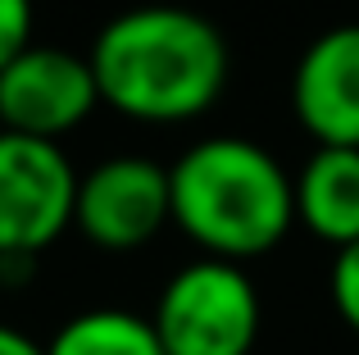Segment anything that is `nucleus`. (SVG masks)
<instances>
[{
	"mask_svg": "<svg viewBox=\"0 0 359 355\" xmlns=\"http://www.w3.org/2000/svg\"><path fill=\"white\" fill-rule=\"evenodd\" d=\"M291 109L318 146H359V23L327 27L305 46Z\"/></svg>",
	"mask_w": 359,
	"mask_h": 355,
	"instance_id": "0eeeda50",
	"label": "nucleus"
},
{
	"mask_svg": "<svg viewBox=\"0 0 359 355\" xmlns=\"http://www.w3.org/2000/svg\"><path fill=\"white\" fill-rule=\"evenodd\" d=\"M100 105V87L87 55L60 46H27L0 69V128L60 142L87 123Z\"/></svg>",
	"mask_w": 359,
	"mask_h": 355,
	"instance_id": "423d86ee",
	"label": "nucleus"
},
{
	"mask_svg": "<svg viewBox=\"0 0 359 355\" xmlns=\"http://www.w3.org/2000/svg\"><path fill=\"white\" fill-rule=\"evenodd\" d=\"M291 192L305 232L332 250L359 241V146H318L291 178Z\"/></svg>",
	"mask_w": 359,
	"mask_h": 355,
	"instance_id": "6e6552de",
	"label": "nucleus"
},
{
	"mask_svg": "<svg viewBox=\"0 0 359 355\" xmlns=\"http://www.w3.org/2000/svg\"><path fill=\"white\" fill-rule=\"evenodd\" d=\"M78 169L60 142L0 128V260H36L73 228Z\"/></svg>",
	"mask_w": 359,
	"mask_h": 355,
	"instance_id": "20e7f679",
	"label": "nucleus"
},
{
	"mask_svg": "<svg viewBox=\"0 0 359 355\" xmlns=\"http://www.w3.org/2000/svg\"><path fill=\"white\" fill-rule=\"evenodd\" d=\"M100 105L137 123L201 119L228 87V41L205 14L182 5H137L91 41Z\"/></svg>",
	"mask_w": 359,
	"mask_h": 355,
	"instance_id": "f257e3e1",
	"label": "nucleus"
},
{
	"mask_svg": "<svg viewBox=\"0 0 359 355\" xmlns=\"http://www.w3.org/2000/svg\"><path fill=\"white\" fill-rule=\"evenodd\" d=\"M173 223L219 260H259L296 228V192L278 155L250 137H205L168 169Z\"/></svg>",
	"mask_w": 359,
	"mask_h": 355,
	"instance_id": "f03ea898",
	"label": "nucleus"
},
{
	"mask_svg": "<svg viewBox=\"0 0 359 355\" xmlns=\"http://www.w3.org/2000/svg\"><path fill=\"white\" fill-rule=\"evenodd\" d=\"M173 223L168 169L146 155H114L78 178L73 228L100 250H137Z\"/></svg>",
	"mask_w": 359,
	"mask_h": 355,
	"instance_id": "39448f33",
	"label": "nucleus"
},
{
	"mask_svg": "<svg viewBox=\"0 0 359 355\" xmlns=\"http://www.w3.org/2000/svg\"><path fill=\"white\" fill-rule=\"evenodd\" d=\"M32 46V0H0V69Z\"/></svg>",
	"mask_w": 359,
	"mask_h": 355,
	"instance_id": "9b49d317",
	"label": "nucleus"
},
{
	"mask_svg": "<svg viewBox=\"0 0 359 355\" xmlns=\"http://www.w3.org/2000/svg\"><path fill=\"white\" fill-rule=\"evenodd\" d=\"M0 355H46V347H41V342H32L27 333L0 323Z\"/></svg>",
	"mask_w": 359,
	"mask_h": 355,
	"instance_id": "f8f14e48",
	"label": "nucleus"
},
{
	"mask_svg": "<svg viewBox=\"0 0 359 355\" xmlns=\"http://www.w3.org/2000/svg\"><path fill=\"white\" fill-rule=\"evenodd\" d=\"M46 355H168L155 323L132 310H82L46 342Z\"/></svg>",
	"mask_w": 359,
	"mask_h": 355,
	"instance_id": "1a4fd4ad",
	"label": "nucleus"
},
{
	"mask_svg": "<svg viewBox=\"0 0 359 355\" xmlns=\"http://www.w3.org/2000/svg\"><path fill=\"white\" fill-rule=\"evenodd\" d=\"M327 287H332V305L341 314V323L351 333H359V241H351V246H341L332 255Z\"/></svg>",
	"mask_w": 359,
	"mask_h": 355,
	"instance_id": "9d476101",
	"label": "nucleus"
},
{
	"mask_svg": "<svg viewBox=\"0 0 359 355\" xmlns=\"http://www.w3.org/2000/svg\"><path fill=\"white\" fill-rule=\"evenodd\" d=\"M150 323L168 355H250L264 310L245 264L201 255L164 283Z\"/></svg>",
	"mask_w": 359,
	"mask_h": 355,
	"instance_id": "7ed1b4c3",
	"label": "nucleus"
}]
</instances>
